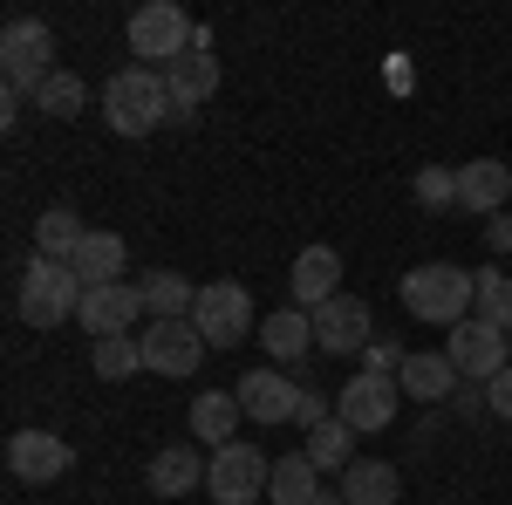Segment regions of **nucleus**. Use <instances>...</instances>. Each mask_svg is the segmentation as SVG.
<instances>
[{
    "instance_id": "obj_1",
    "label": "nucleus",
    "mask_w": 512,
    "mask_h": 505,
    "mask_svg": "<svg viewBox=\"0 0 512 505\" xmlns=\"http://www.w3.org/2000/svg\"><path fill=\"white\" fill-rule=\"evenodd\" d=\"M103 123L117 137H151L158 123H171V89H164V69H144L130 62L103 82Z\"/></svg>"
},
{
    "instance_id": "obj_2",
    "label": "nucleus",
    "mask_w": 512,
    "mask_h": 505,
    "mask_svg": "<svg viewBox=\"0 0 512 505\" xmlns=\"http://www.w3.org/2000/svg\"><path fill=\"white\" fill-rule=\"evenodd\" d=\"M403 308L417 314V321H431V328H444V335H451V328L478 308V273L451 267V260L410 267V273H403Z\"/></svg>"
},
{
    "instance_id": "obj_3",
    "label": "nucleus",
    "mask_w": 512,
    "mask_h": 505,
    "mask_svg": "<svg viewBox=\"0 0 512 505\" xmlns=\"http://www.w3.org/2000/svg\"><path fill=\"white\" fill-rule=\"evenodd\" d=\"M82 273L69 267V260H48V253H35L28 260V273H21V321L28 328H62V321H76L82 314Z\"/></svg>"
},
{
    "instance_id": "obj_4",
    "label": "nucleus",
    "mask_w": 512,
    "mask_h": 505,
    "mask_svg": "<svg viewBox=\"0 0 512 505\" xmlns=\"http://www.w3.org/2000/svg\"><path fill=\"white\" fill-rule=\"evenodd\" d=\"M0 76H7V96H35L41 82L55 76V28L48 21H7L0 35Z\"/></svg>"
},
{
    "instance_id": "obj_5",
    "label": "nucleus",
    "mask_w": 512,
    "mask_h": 505,
    "mask_svg": "<svg viewBox=\"0 0 512 505\" xmlns=\"http://www.w3.org/2000/svg\"><path fill=\"white\" fill-rule=\"evenodd\" d=\"M192 328L205 335V349H239L260 321H253V294L239 280H205L192 301Z\"/></svg>"
},
{
    "instance_id": "obj_6",
    "label": "nucleus",
    "mask_w": 512,
    "mask_h": 505,
    "mask_svg": "<svg viewBox=\"0 0 512 505\" xmlns=\"http://www.w3.org/2000/svg\"><path fill=\"white\" fill-rule=\"evenodd\" d=\"M192 41H198L192 14H185V7H171V0H151V7H137V14H130V55H137L144 69H171Z\"/></svg>"
},
{
    "instance_id": "obj_7",
    "label": "nucleus",
    "mask_w": 512,
    "mask_h": 505,
    "mask_svg": "<svg viewBox=\"0 0 512 505\" xmlns=\"http://www.w3.org/2000/svg\"><path fill=\"white\" fill-rule=\"evenodd\" d=\"M267 478H274V458L260 451V444H226V451H212V478H205V492L219 505H260L267 492Z\"/></svg>"
},
{
    "instance_id": "obj_8",
    "label": "nucleus",
    "mask_w": 512,
    "mask_h": 505,
    "mask_svg": "<svg viewBox=\"0 0 512 505\" xmlns=\"http://www.w3.org/2000/svg\"><path fill=\"white\" fill-rule=\"evenodd\" d=\"M444 355H451V369H458L465 383H492V376L512 362L506 328H492V321H478V314H465V321L444 335Z\"/></svg>"
},
{
    "instance_id": "obj_9",
    "label": "nucleus",
    "mask_w": 512,
    "mask_h": 505,
    "mask_svg": "<svg viewBox=\"0 0 512 505\" xmlns=\"http://www.w3.org/2000/svg\"><path fill=\"white\" fill-rule=\"evenodd\" d=\"M137 349H144V369L151 376L185 383V376H198V362H205V335H198L192 321H151V328H137Z\"/></svg>"
},
{
    "instance_id": "obj_10",
    "label": "nucleus",
    "mask_w": 512,
    "mask_h": 505,
    "mask_svg": "<svg viewBox=\"0 0 512 505\" xmlns=\"http://www.w3.org/2000/svg\"><path fill=\"white\" fill-rule=\"evenodd\" d=\"M164 89H171V117H198L219 89V55H212V35L198 28V41L164 69Z\"/></svg>"
},
{
    "instance_id": "obj_11",
    "label": "nucleus",
    "mask_w": 512,
    "mask_h": 505,
    "mask_svg": "<svg viewBox=\"0 0 512 505\" xmlns=\"http://www.w3.org/2000/svg\"><path fill=\"white\" fill-rule=\"evenodd\" d=\"M69 465H76V444L55 437V430H14V437H7V471H14L21 485H55Z\"/></svg>"
},
{
    "instance_id": "obj_12",
    "label": "nucleus",
    "mask_w": 512,
    "mask_h": 505,
    "mask_svg": "<svg viewBox=\"0 0 512 505\" xmlns=\"http://www.w3.org/2000/svg\"><path fill=\"white\" fill-rule=\"evenodd\" d=\"M396 403H403V383L396 376H355V383H342V396H335V417L355 430V437H369V430H383L396 417Z\"/></svg>"
},
{
    "instance_id": "obj_13",
    "label": "nucleus",
    "mask_w": 512,
    "mask_h": 505,
    "mask_svg": "<svg viewBox=\"0 0 512 505\" xmlns=\"http://www.w3.org/2000/svg\"><path fill=\"white\" fill-rule=\"evenodd\" d=\"M376 342V314L355 294H335L328 308H315V349L321 355H362Z\"/></svg>"
},
{
    "instance_id": "obj_14",
    "label": "nucleus",
    "mask_w": 512,
    "mask_h": 505,
    "mask_svg": "<svg viewBox=\"0 0 512 505\" xmlns=\"http://www.w3.org/2000/svg\"><path fill=\"white\" fill-rule=\"evenodd\" d=\"M233 396L253 424H294V410H301V383L287 369H246L233 383Z\"/></svg>"
},
{
    "instance_id": "obj_15",
    "label": "nucleus",
    "mask_w": 512,
    "mask_h": 505,
    "mask_svg": "<svg viewBox=\"0 0 512 505\" xmlns=\"http://www.w3.org/2000/svg\"><path fill=\"white\" fill-rule=\"evenodd\" d=\"M137 314H144V287H130V280H110V287H89L82 294V328L103 342V335H130L137 328Z\"/></svg>"
},
{
    "instance_id": "obj_16",
    "label": "nucleus",
    "mask_w": 512,
    "mask_h": 505,
    "mask_svg": "<svg viewBox=\"0 0 512 505\" xmlns=\"http://www.w3.org/2000/svg\"><path fill=\"white\" fill-rule=\"evenodd\" d=\"M287 287H294V308H308V314L328 308V301L342 294V253H335V246H301Z\"/></svg>"
},
{
    "instance_id": "obj_17",
    "label": "nucleus",
    "mask_w": 512,
    "mask_h": 505,
    "mask_svg": "<svg viewBox=\"0 0 512 505\" xmlns=\"http://www.w3.org/2000/svg\"><path fill=\"white\" fill-rule=\"evenodd\" d=\"M499 205H512V171H506V164H499V157L458 164V212L499 219Z\"/></svg>"
},
{
    "instance_id": "obj_18",
    "label": "nucleus",
    "mask_w": 512,
    "mask_h": 505,
    "mask_svg": "<svg viewBox=\"0 0 512 505\" xmlns=\"http://www.w3.org/2000/svg\"><path fill=\"white\" fill-rule=\"evenodd\" d=\"M205 478H212V458H205L198 444H164L158 458H151V492H158V499L205 492Z\"/></svg>"
},
{
    "instance_id": "obj_19",
    "label": "nucleus",
    "mask_w": 512,
    "mask_h": 505,
    "mask_svg": "<svg viewBox=\"0 0 512 505\" xmlns=\"http://www.w3.org/2000/svg\"><path fill=\"white\" fill-rule=\"evenodd\" d=\"M349 505H396L403 499V471L383 465V458H355L349 471H342V485H335Z\"/></svg>"
},
{
    "instance_id": "obj_20",
    "label": "nucleus",
    "mask_w": 512,
    "mask_h": 505,
    "mask_svg": "<svg viewBox=\"0 0 512 505\" xmlns=\"http://www.w3.org/2000/svg\"><path fill=\"white\" fill-rule=\"evenodd\" d=\"M396 383H403V396H417V403H451V396H458V383H465V376H458V369H451V355L437 349V355H410V362H403V376H396Z\"/></svg>"
},
{
    "instance_id": "obj_21",
    "label": "nucleus",
    "mask_w": 512,
    "mask_h": 505,
    "mask_svg": "<svg viewBox=\"0 0 512 505\" xmlns=\"http://www.w3.org/2000/svg\"><path fill=\"white\" fill-rule=\"evenodd\" d=\"M260 349L274 355V362H301V355L315 349V314L308 308H280L260 321Z\"/></svg>"
},
{
    "instance_id": "obj_22",
    "label": "nucleus",
    "mask_w": 512,
    "mask_h": 505,
    "mask_svg": "<svg viewBox=\"0 0 512 505\" xmlns=\"http://www.w3.org/2000/svg\"><path fill=\"white\" fill-rule=\"evenodd\" d=\"M239 396L233 389H205V396H192V430L212 444V451H226V444H239Z\"/></svg>"
},
{
    "instance_id": "obj_23",
    "label": "nucleus",
    "mask_w": 512,
    "mask_h": 505,
    "mask_svg": "<svg viewBox=\"0 0 512 505\" xmlns=\"http://www.w3.org/2000/svg\"><path fill=\"white\" fill-rule=\"evenodd\" d=\"M267 499H274V505H315V499H321V471H315V458H308V451H294V458H274Z\"/></svg>"
},
{
    "instance_id": "obj_24",
    "label": "nucleus",
    "mask_w": 512,
    "mask_h": 505,
    "mask_svg": "<svg viewBox=\"0 0 512 505\" xmlns=\"http://www.w3.org/2000/svg\"><path fill=\"white\" fill-rule=\"evenodd\" d=\"M123 260H130V246L117 233H89L69 267L82 273V287H110V280H123Z\"/></svg>"
},
{
    "instance_id": "obj_25",
    "label": "nucleus",
    "mask_w": 512,
    "mask_h": 505,
    "mask_svg": "<svg viewBox=\"0 0 512 505\" xmlns=\"http://www.w3.org/2000/svg\"><path fill=\"white\" fill-rule=\"evenodd\" d=\"M137 287H144V308H151V321H192L198 287L185 280V273H144Z\"/></svg>"
},
{
    "instance_id": "obj_26",
    "label": "nucleus",
    "mask_w": 512,
    "mask_h": 505,
    "mask_svg": "<svg viewBox=\"0 0 512 505\" xmlns=\"http://www.w3.org/2000/svg\"><path fill=\"white\" fill-rule=\"evenodd\" d=\"M82 239H89V226H82L69 205H48L35 219V253H48V260H76Z\"/></svg>"
},
{
    "instance_id": "obj_27",
    "label": "nucleus",
    "mask_w": 512,
    "mask_h": 505,
    "mask_svg": "<svg viewBox=\"0 0 512 505\" xmlns=\"http://www.w3.org/2000/svg\"><path fill=\"white\" fill-rule=\"evenodd\" d=\"M308 458H315V471H349L355 465V430L342 424V417H328V424L308 430V444H301Z\"/></svg>"
},
{
    "instance_id": "obj_28",
    "label": "nucleus",
    "mask_w": 512,
    "mask_h": 505,
    "mask_svg": "<svg viewBox=\"0 0 512 505\" xmlns=\"http://www.w3.org/2000/svg\"><path fill=\"white\" fill-rule=\"evenodd\" d=\"M82 103H89V82L69 76V69H55V76H48V82L35 89V110H41V117H55V123L82 117Z\"/></svg>"
},
{
    "instance_id": "obj_29",
    "label": "nucleus",
    "mask_w": 512,
    "mask_h": 505,
    "mask_svg": "<svg viewBox=\"0 0 512 505\" xmlns=\"http://www.w3.org/2000/svg\"><path fill=\"white\" fill-rule=\"evenodd\" d=\"M89 362H96L103 383H130V376L144 369V349H137V335H103V342L89 349Z\"/></svg>"
},
{
    "instance_id": "obj_30",
    "label": "nucleus",
    "mask_w": 512,
    "mask_h": 505,
    "mask_svg": "<svg viewBox=\"0 0 512 505\" xmlns=\"http://www.w3.org/2000/svg\"><path fill=\"white\" fill-rule=\"evenodd\" d=\"M472 314L512 335V273H478V308Z\"/></svg>"
},
{
    "instance_id": "obj_31",
    "label": "nucleus",
    "mask_w": 512,
    "mask_h": 505,
    "mask_svg": "<svg viewBox=\"0 0 512 505\" xmlns=\"http://www.w3.org/2000/svg\"><path fill=\"white\" fill-rule=\"evenodd\" d=\"M417 205H431V212L458 205V171H451V164H424V171H417Z\"/></svg>"
},
{
    "instance_id": "obj_32",
    "label": "nucleus",
    "mask_w": 512,
    "mask_h": 505,
    "mask_svg": "<svg viewBox=\"0 0 512 505\" xmlns=\"http://www.w3.org/2000/svg\"><path fill=\"white\" fill-rule=\"evenodd\" d=\"M362 355H369V376H403V362H410V349H403V342H390V335H376Z\"/></svg>"
},
{
    "instance_id": "obj_33",
    "label": "nucleus",
    "mask_w": 512,
    "mask_h": 505,
    "mask_svg": "<svg viewBox=\"0 0 512 505\" xmlns=\"http://www.w3.org/2000/svg\"><path fill=\"white\" fill-rule=\"evenodd\" d=\"M485 410H492L499 424H512V362L492 376V383H485Z\"/></svg>"
},
{
    "instance_id": "obj_34",
    "label": "nucleus",
    "mask_w": 512,
    "mask_h": 505,
    "mask_svg": "<svg viewBox=\"0 0 512 505\" xmlns=\"http://www.w3.org/2000/svg\"><path fill=\"white\" fill-rule=\"evenodd\" d=\"M328 417H335V403H328L321 389H301V410H294V424L315 430V424H328Z\"/></svg>"
},
{
    "instance_id": "obj_35",
    "label": "nucleus",
    "mask_w": 512,
    "mask_h": 505,
    "mask_svg": "<svg viewBox=\"0 0 512 505\" xmlns=\"http://www.w3.org/2000/svg\"><path fill=\"white\" fill-rule=\"evenodd\" d=\"M451 410H458V417H478V410H485V383H458Z\"/></svg>"
},
{
    "instance_id": "obj_36",
    "label": "nucleus",
    "mask_w": 512,
    "mask_h": 505,
    "mask_svg": "<svg viewBox=\"0 0 512 505\" xmlns=\"http://www.w3.org/2000/svg\"><path fill=\"white\" fill-rule=\"evenodd\" d=\"M485 246H492V253H512V212H506V219H492V226H485Z\"/></svg>"
},
{
    "instance_id": "obj_37",
    "label": "nucleus",
    "mask_w": 512,
    "mask_h": 505,
    "mask_svg": "<svg viewBox=\"0 0 512 505\" xmlns=\"http://www.w3.org/2000/svg\"><path fill=\"white\" fill-rule=\"evenodd\" d=\"M506 349H512V335H506Z\"/></svg>"
}]
</instances>
